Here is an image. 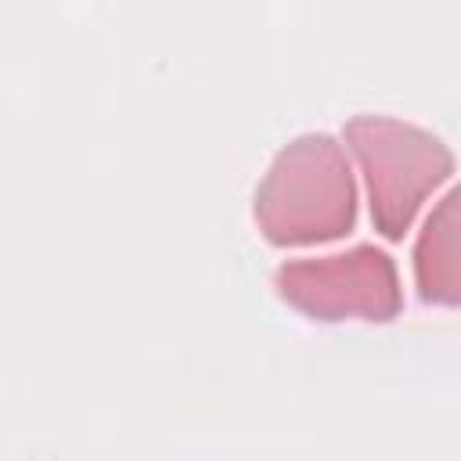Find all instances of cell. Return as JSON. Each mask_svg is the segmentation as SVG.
Wrapping results in <instances>:
<instances>
[{
	"label": "cell",
	"mask_w": 461,
	"mask_h": 461,
	"mask_svg": "<svg viewBox=\"0 0 461 461\" xmlns=\"http://www.w3.org/2000/svg\"><path fill=\"white\" fill-rule=\"evenodd\" d=\"M256 223L274 245H317L349 234L357 184L342 144L328 133L288 140L256 187Z\"/></svg>",
	"instance_id": "obj_1"
},
{
	"label": "cell",
	"mask_w": 461,
	"mask_h": 461,
	"mask_svg": "<svg viewBox=\"0 0 461 461\" xmlns=\"http://www.w3.org/2000/svg\"><path fill=\"white\" fill-rule=\"evenodd\" d=\"M342 137L364 169L375 227L400 241L421 202L454 173L450 148L436 133L393 115H353Z\"/></svg>",
	"instance_id": "obj_2"
},
{
	"label": "cell",
	"mask_w": 461,
	"mask_h": 461,
	"mask_svg": "<svg viewBox=\"0 0 461 461\" xmlns=\"http://www.w3.org/2000/svg\"><path fill=\"white\" fill-rule=\"evenodd\" d=\"M274 285L285 303L313 321H393L403 306L396 263L378 245H353L335 256H306L277 267Z\"/></svg>",
	"instance_id": "obj_3"
},
{
	"label": "cell",
	"mask_w": 461,
	"mask_h": 461,
	"mask_svg": "<svg viewBox=\"0 0 461 461\" xmlns=\"http://www.w3.org/2000/svg\"><path fill=\"white\" fill-rule=\"evenodd\" d=\"M414 277L425 303L454 306L461 299V194L450 191L421 227L414 245Z\"/></svg>",
	"instance_id": "obj_4"
}]
</instances>
